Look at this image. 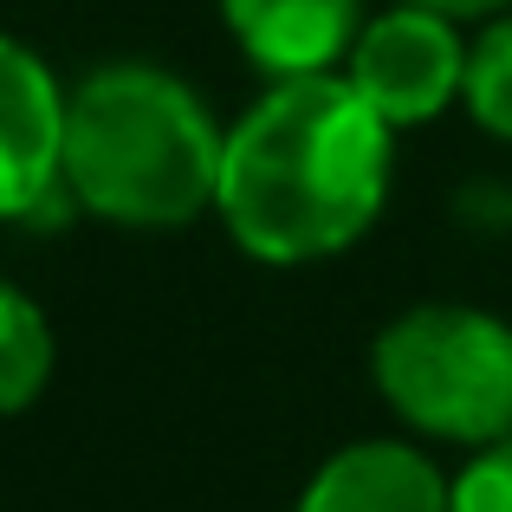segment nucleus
I'll list each match as a JSON object with an SVG mask.
<instances>
[{
  "instance_id": "8",
  "label": "nucleus",
  "mask_w": 512,
  "mask_h": 512,
  "mask_svg": "<svg viewBox=\"0 0 512 512\" xmlns=\"http://www.w3.org/2000/svg\"><path fill=\"white\" fill-rule=\"evenodd\" d=\"M52 376V325L20 286L0 279V415H20L39 402Z\"/></svg>"
},
{
  "instance_id": "9",
  "label": "nucleus",
  "mask_w": 512,
  "mask_h": 512,
  "mask_svg": "<svg viewBox=\"0 0 512 512\" xmlns=\"http://www.w3.org/2000/svg\"><path fill=\"white\" fill-rule=\"evenodd\" d=\"M461 98L493 137L512 143V20L487 26V39H480L474 59H467V91Z\"/></svg>"
},
{
  "instance_id": "5",
  "label": "nucleus",
  "mask_w": 512,
  "mask_h": 512,
  "mask_svg": "<svg viewBox=\"0 0 512 512\" xmlns=\"http://www.w3.org/2000/svg\"><path fill=\"white\" fill-rule=\"evenodd\" d=\"M65 195V98L46 65L0 33V221H52Z\"/></svg>"
},
{
  "instance_id": "1",
  "label": "nucleus",
  "mask_w": 512,
  "mask_h": 512,
  "mask_svg": "<svg viewBox=\"0 0 512 512\" xmlns=\"http://www.w3.org/2000/svg\"><path fill=\"white\" fill-rule=\"evenodd\" d=\"M389 195V124L350 78H279L227 130L221 221L253 260L305 266L344 253Z\"/></svg>"
},
{
  "instance_id": "10",
  "label": "nucleus",
  "mask_w": 512,
  "mask_h": 512,
  "mask_svg": "<svg viewBox=\"0 0 512 512\" xmlns=\"http://www.w3.org/2000/svg\"><path fill=\"white\" fill-rule=\"evenodd\" d=\"M448 512H512V435L487 441V454L461 467V480L448 487Z\"/></svg>"
},
{
  "instance_id": "2",
  "label": "nucleus",
  "mask_w": 512,
  "mask_h": 512,
  "mask_svg": "<svg viewBox=\"0 0 512 512\" xmlns=\"http://www.w3.org/2000/svg\"><path fill=\"white\" fill-rule=\"evenodd\" d=\"M227 137L156 65H104L65 98V188L117 227H188L221 201Z\"/></svg>"
},
{
  "instance_id": "7",
  "label": "nucleus",
  "mask_w": 512,
  "mask_h": 512,
  "mask_svg": "<svg viewBox=\"0 0 512 512\" xmlns=\"http://www.w3.org/2000/svg\"><path fill=\"white\" fill-rule=\"evenodd\" d=\"M299 512H448V487L402 441H357L318 467Z\"/></svg>"
},
{
  "instance_id": "6",
  "label": "nucleus",
  "mask_w": 512,
  "mask_h": 512,
  "mask_svg": "<svg viewBox=\"0 0 512 512\" xmlns=\"http://www.w3.org/2000/svg\"><path fill=\"white\" fill-rule=\"evenodd\" d=\"M363 0H221L240 52L273 78L331 72V59H350Z\"/></svg>"
},
{
  "instance_id": "4",
  "label": "nucleus",
  "mask_w": 512,
  "mask_h": 512,
  "mask_svg": "<svg viewBox=\"0 0 512 512\" xmlns=\"http://www.w3.org/2000/svg\"><path fill=\"white\" fill-rule=\"evenodd\" d=\"M467 59L474 52L461 46L448 13L389 7L357 33L344 78L363 91V104L389 130H409V124H428V117L448 111L454 91H467Z\"/></svg>"
},
{
  "instance_id": "11",
  "label": "nucleus",
  "mask_w": 512,
  "mask_h": 512,
  "mask_svg": "<svg viewBox=\"0 0 512 512\" xmlns=\"http://www.w3.org/2000/svg\"><path fill=\"white\" fill-rule=\"evenodd\" d=\"M402 7H428V13H448V20H480V13L512 7V0H402Z\"/></svg>"
},
{
  "instance_id": "3",
  "label": "nucleus",
  "mask_w": 512,
  "mask_h": 512,
  "mask_svg": "<svg viewBox=\"0 0 512 512\" xmlns=\"http://www.w3.org/2000/svg\"><path fill=\"white\" fill-rule=\"evenodd\" d=\"M376 389L441 441L512 435V325L474 305H415L376 338Z\"/></svg>"
}]
</instances>
